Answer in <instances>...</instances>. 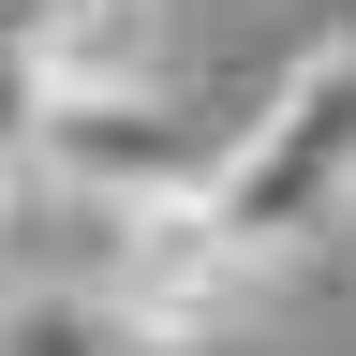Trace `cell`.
<instances>
[{
	"label": "cell",
	"mask_w": 356,
	"mask_h": 356,
	"mask_svg": "<svg viewBox=\"0 0 356 356\" xmlns=\"http://www.w3.org/2000/svg\"><path fill=\"white\" fill-rule=\"evenodd\" d=\"M193 193H208L222 222H252L267 252L341 238V222H356V30L297 44V60L222 119V149H208Z\"/></svg>",
	"instance_id": "cell-1"
},
{
	"label": "cell",
	"mask_w": 356,
	"mask_h": 356,
	"mask_svg": "<svg viewBox=\"0 0 356 356\" xmlns=\"http://www.w3.org/2000/svg\"><path fill=\"white\" fill-rule=\"evenodd\" d=\"M163 74V0H0V163H44L89 104Z\"/></svg>",
	"instance_id": "cell-2"
},
{
	"label": "cell",
	"mask_w": 356,
	"mask_h": 356,
	"mask_svg": "<svg viewBox=\"0 0 356 356\" xmlns=\"http://www.w3.org/2000/svg\"><path fill=\"white\" fill-rule=\"evenodd\" d=\"M0 356H119V312L74 282H15L0 297Z\"/></svg>",
	"instance_id": "cell-3"
},
{
	"label": "cell",
	"mask_w": 356,
	"mask_h": 356,
	"mask_svg": "<svg viewBox=\"0 0 356 356\" xmlns=\"http://www.w3.org/2000/svg\"><path fill=\"white\" fill-rule=\"evenodd\" d=\"M119 356H252V341H238V327H222V341H134V327H119Z\"/></svg>",
	"instance_id": "cell-4"
},
{
	"label": "cell",
	"mask_w": 356,
	"mask_h": 356,
	"mask_svg": "<svg viewBox=\"0 0 356 356\" xmlns=\"http://www.w3.org/2000/svg\"><path fill=\"white\" fill-rule=\"evenodd\" d=\"M15 208H30V163H0V267H15Z\"/></svg>",
	"instance_id": "cell-5"
}]
</instances>
